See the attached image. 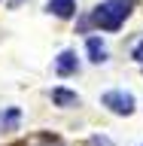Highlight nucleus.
Wrapping results in <instances>:
<instances>
[{
  "mask_svg": "<svg viewBox=\"0 0 143 146\" xmlns=\"http://www.w3.org/2000/svg\"><path fill=\"white\" fill-rule=\"evenodd\" d=\"M46 9H49L52 15H58V18H70L76 6H73V0H52V3H49Z\"/></svg>",
  "mask_w": 143,
  "mask_h": 146,
  "instance_id": "nucleus-4",
  "label": "nucleus"
},
{
  "mask_svg": "<svg viewBox=\"0 0 143 146\" xmlns=\"http://www.w3.org/2000/svg\"><path fill=\"white\" fill-rule=\"evenodd\" d=\"M88 55H91V61H94V64H100L104 58H107V49H104V43H100L98 36H91V40H88Z\"/></svg>",
  "mask_w": 143,
  "mask_h": 146,
  "instance_id": "nucleus-7",
  "label": "nucleus"
},
{
  "mask_svg": "<svg viewBox=\"0 0 143 146\" xmlns=\"http://www.w3.org/2000/svg\"><path fill=\"white\" fill-rule=\"evenodd\" d=\"M131 9H134V0H104L100 6H94L91 21L104 31H119L122 21L131 15Z\"/></svg>",
  "mask_w": 143,
  "mask_h": 146,
  "instance_id": "nucleus-1",
  "label": "nucleus"
},
{
  "mask_svg": "<svg viewBox=\"0 0 143 146\" xmlns=\"http://www.w3.org/2000/svg\"><path fill=\"white\" fill-rule=\"evenodd\" d=\"M43 146H58V143H43Z\"/></svg>",
  "mask_w": 143,
  "mask_h": 146,
  "instance_id": "nucleus-10",
  "label": "nucleus"
},
{
  "mask_svg": "<svg viewBox=\"0 0 143 146\" xmlns=\"http://www.w3.org/2000/svg\"><path fill=\"white\" fill-rule=\"evenodd\" d=\"M134 61H140V64H143V43H137V46H134Z\"/></svg>",
  "mask_w": 143,
  "mask_h": 146,
  "instance_id": "nucleus-9",
  "label": "nucleus"
},
{
  "mask_svg": "<svg viewBox=\"0 0 143 146\" xmlns=\"http://www.w3.org/2000/svg\"><path fill=\"white\" fill-rule=\"evenodd\" d=\"M55 70L61 73V76L76 73V55H73V52H61V55H58V61H55Z\"/></svg>",
  "mask_w": 143,
  "mask_h": 146,
  "instance_id": "nucleus-3",
  "label": "nucleus"
},
{
  "mask_svg": "<svg viewBox=\"0 0 143 146\" xmlns=\"http://www.w3.org/2000/svg\"><path fill=\"white\" fill-rule=\"evenodd\" d=\"M18 119H21V113H18L15 107H9L6 113H0V134H3V131H12V128L18 125Z\"/></svg>",
  "mask_w": 143,
  "mask_h": 146,
  "instance_id": "nucleus-6",
  "label": "nucleus"
},
{
  "mask_svg": "<svg viewBox=\"0 0 143 146\" xmlns=\"http://www.w3.org/2000/svg\"><path fill=\"white\" fill-rule=\"evenodd\" d=\"M52 104H55V107H76V104H79V98H76L73 91L55 88V91H52Z\"/></svg>",
  "mask_w": 143,
  "mask_h": 146,
  "instance_id": "nucleus-5",
  "label": "nucleus"
},
{
  "mask_svg": "<svg viewBox=\"0 0 143 146\" xmlns=\"http://www.w3.org/2000/svg\"><path fill=\"white\" fill-rule=\"evenodd\" d=\"M91 146H113L107 137H91Z\"/></svg>",
  "mask_w": 143,
  "mask_h": 146,
  "instance_id": "nucleus-8",
  "label": "nucleus"
},
{
  "mask_svg": "<svg viewBox=\"0 0 143 146\" xmlns=\"http://www.w3.org/2000/svg\"><path fill=\"white\" fill-rule=\"evenodd\" d=\"M104 107H110L116 116H128L134 110V98L128 91H107L104 94Z\"/></svg>",
  "mask_w": 143,
  "mask_h": 146,
  "instance_id": "nucleus-2",
  "label": "nucleus"
}]
</instances>
